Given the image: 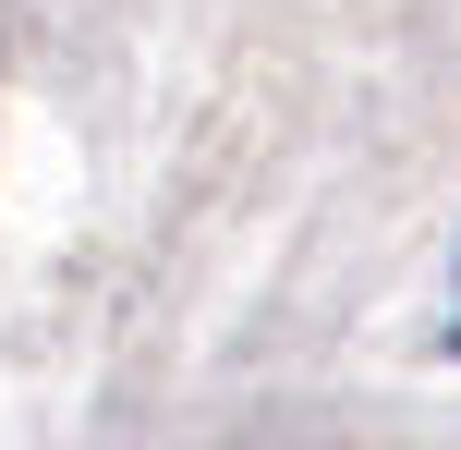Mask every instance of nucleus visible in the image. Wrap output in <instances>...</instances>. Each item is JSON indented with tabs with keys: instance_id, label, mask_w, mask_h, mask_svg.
<instances>
[{
	"instance_id": "nucleus-1",
	"label": "nucleus",
	"mask_w": 461,
	"mask_h": 450,
	"mask_svg": "<svg viewBox=\"0 0 461 450\" xmlns=\"http://www.w3.org/2000/svg\"><path fill=\"white\" fill-rule=\"evenodd\" d=\"M449 354H461V243H449Z\"/></svg>"
}]
</instances>
